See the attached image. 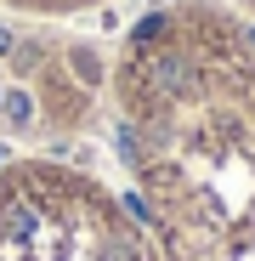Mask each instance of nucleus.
Returning a JSON list of instances; mask_svg holds the SVG:
<instances>
[{"label":"nucleus","mask_w":255,"mask_h":261,"mask_svg":"<svg viewBox=\"0 0 255 261\" xmlns=\"http://www.w3.org/2000/svg\"><path fill=\"white\" fill-rule=\"evenodd\" d=\"M0 261H159L136 204L51 153H0Z\"/></svg>","instance_id":"obj_2"},{"label":"nucleus","mask_w":255,"mask_h":261,"mask_svg":"<svg viewBox=\"0 0 255 261\" xmlns=\"http://www.w3.org/2000/svg\"><path fill=\"white\" fill-rule=\"evenodd\" d=\"M114 108L159 261H255V17L159 0L119 46Z\"/></svg>","instance_id":"obj_1"}]
</instances>
